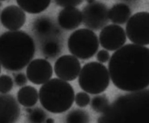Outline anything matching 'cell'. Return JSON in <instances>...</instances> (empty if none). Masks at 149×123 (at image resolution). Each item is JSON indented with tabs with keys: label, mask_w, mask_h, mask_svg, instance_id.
<instances>
[{
	"label": "cell",
	"mask_w": 149,
	"mask_h": 123,
	"mask_svg": "<svg viewBox=\"0 0 149 123\" xmlns=\"http://www.w3.org/2000/svg\"><path fill=\"white\" fill-rule=\"evenodd\" d=\"M112 83L127 92L141 90L149 86V49L128 44L113 53L109 63Z\"/></svg>",
	"instance_id": "cell-1"
},
{
	"label": "cell",
	"mask_w": 149,
	"mask_h": 123,
	"mask_svg": "<svg viewBox=\"0 0 149 123\" xmlns=\"http://www.w3.org/2000/svg\"><path fill=\"white\" fill-rule=\"evenodd\" d=\"M33 38L22 31H7L0 36V64L10 71L23 69L34 56Z\"/></svg>",
	"instance_id": "cell-2"
},
{
	"label": "cell",
	"mask_w": 149,
	"mask_h": 123,
	"mask_svg": "<svg viewBox=\"0 0 149 123\" xmlns=\"http://www.w3.org/2000/svg\"><path fill=\"white\" fill-rule=\"evenodd\" d=\"M74 91L71 85L56 78L43 84L39 90L41 104L52 113H61L68 110L74 104Z\"/></svg>",
	"instance_id": "cell-3"
},
{
	"label": "cell",
	"mask_w": 149,
	"mask_h": 123,
	"mask_svg": "<svg viewBox=\"0 0 149 123\" xmlns=\"http://www.w3.org/2000/svg\"><path fill=\"white\" fill-rule=\"evenodd\" d=\"M110 76L106 66L101 63L91 62L83 66L78 83L86 92L98 94L104 92L109 85Z\"/></svg>",
	"instance_id": "cell-4"
},
{
	"label": "cell",
	"mask_w": 149,
	"mask_h": 123,
	"mask_svg": "<svg viewBox=\"0 0 149 123\" xmlns=\"http://www.w3.org/2000/svg\"><path fill=\"white\" fill-rule=\"evenodd\" d=\"M99 43L97 35L90 29L81 28L70 36L68 47L70 52L81 59H88L98 50Z\"/></svg>",
	"instance_id": "cell-5"
},
{
	"label": "cell",
	"mask_w": 149,
	"mask_h": 123,
	"mask_svg": "<svg viewBox=\"0 0 149 123\" xmlns=\"http://www.w3.org/2000/svg\"><path fill=\"white\" fill-rule=\"evenodd\" d=\"M126 33L129 40L135 44H149V13L142 11L133 15L127 22Z\"/></svg>",
	"instance_id": "cell-6"
},
{
	"label": "cell",
	"mask_w": 149,
	"mask_h": 123,
	"mask_svg": "<svg viewBox=\"0 0 149 123\" xmlns=\"http://www.w3.org/2000/svg\"><path fill=\"white\" fill-rule=\"evenodd\" d=\"M109 10L102 3L94 1L86 5L82 10L84 24L93 30H98L109 22Z\"/></svg>",
	"instance_id": "cell-7"
},
{
	"label": "cell",
	"mask_w": 149,
	"mask_h": 123,
	"mask_svg": "<svg viewBox=\"0 0 149 123\" xmlns=\"http://www.w3.org/2000/svg\"><path fill=\"white\" fill-rule=\"evenodd\" d=\"M101 46L107 50L113 51L122 47L126 41L124 29L119 25L111 24L103 28L99 34Z\"/></svg>",
	"instance_id": "cell-8"
},
{
	"label": "cell",
	"mask_w": 149,
	"mask_h": 123,
	"mask_svg": "<svg viewBox=\"0 0 149 123\" xmlns=\"http://www.w3.org/2000/svg\"><path fill=\"white\" fill-rule=\"evenodd\" d=\"M81 65L76 57L70 55L60 57L55 63L54 70L56 75L62 80H75L81 71Z\"/></svg>",
	"instance_id": "cell-9"
},
{
	"label": "cell",
	"mask_w": 149,
	"mask_h": 123,
	"mask_svg": "<svg viewBox=\"0 0 149 123\" xmlns=\"http://www.w3.org/2000/svg\"><path fill=\"white\" fill-rule=\"evenodd\" d=\"M53 74L50 63L43 58H36L31 61L26 69L28 79L34 84L40 85L50 80Z\"/></svg>",
	"instance_id": "cell-10"
},
{
	"label": "cell",
	"mask_w": 149,
	"mask_h": 123,
	"mask_svg": "<svg viewBox=\"0 0 149 123\" xmlns=\"http://www.w3.org/2000/svg\"><path fill=\"white\" fill-rule=\"evenodd\" d=\"M20 113L19 105L13 96L0 94V123H16Z\"/></svg>",
	"instance_id": "cell-11"
},
{
	"label": "cell",
	"mask_w": 149,
	"mask_h": 123,
	"mask_svg": "<svg viewBox=\"0 0 149 123\" xmlns=\"http://www.w3.org/2000/svg\"><path fill=\"white\" fill-rule=\"evenodd\" d=\"M0 20L8 29L11 31H18L25 24L26 15L20 7L15 5H9L1 11Z\"/></svg>",
	"instance_id": "cell-12"
},
{
	"label": "cell",
	"mask_w": 149,
	"mask_h": 123,
	"mask_svg": "<svg viewBox=\"0 0 149 123\" xmlns=\"http://www.w3.org/2000/svg\"><path fill=\"white\" fill-rule=\"evenodd\" d=\"M82 21L81 12L75 7L64 8L58 15L59 24L63 28L67 30L76 28L81 23Z\"/></svg>",
	"instance_id": "cell-13"
},
{
	"label": "cell",
	"mask_w": 149,
	"mask_h": 123,
	"mask_svg": "<svg viewBox=\"0 0 149 123\" xmlns=\"http://www.w3.org/2000/svg\"><path fill=\"white\" fill-rule=\"evenodd\" d=\"M18 102L24 107L30 108L36 104L39 99V93L36 88L31 85H25L18 91Z\"/></svg>",
	"instance_id": "cell-14"
},
{
	"label": "cell",
	"mask_w": 149,
	"mask_h": 123,
	"mask_svg": "<svg viewBox=\"0 0 149 123\" xmlns=\"http://www.w3.org/2000/svg\"><path fill=\"white\" fill-rule=\"evenodd\" d=\"M130 8L123 3L115 4L109 10V18L112 22L117 24L125 23L131 15Z\"/></svg>",
	"instance_id": "cell-15"
},
{
	"label": "cell",
	"mask_w": 149,
	"mask_h": 123,
	"mask_svg": "<svg viewBox=\"0 0 149 123\" xmlns=\"http://www.w3.org/2000/svg\"><path fill=\"white\" fill-rule=\"evenodd\" d=\"M17 4L23 10L30 14H38L44 11L50 4L49 0H17Z\"/></svg>",
	"instance_id": "cell-16"
},
{
	"label": "cell",
	"mask_w": 149,
	"mask_h": 123,
	"mask_svg": "<svg viewBox=\"0 0 149 123\" xmlns=\"http://www.w3.org/2000/svg\"><path fill=\"white\" fill-rule=\"evenodd\" d=\"M88 114L85 111L76 109L71 111L67 115L66 123H89Z\"/></svg>",
	"instance_id": "cell-17"
},
{
	"label": "cell",
	"mask_w": 149,
	"mask_h": 123,
	"mask_svg": "<svg viewBox=\"0 0 149 123\" xmlns=\"http://www.w3.org/2000/svg\"><path fill=\"white\" fill-rule=\"evenodd\" d=\"M28 113V118L30 123H44L47 119V114L42 109L40 108L26 109Z\"/></svg>",
	"instance_id": "cell-18"
},
{
	"label": "cell",
	"mask_w": 149,
	"mask_h": 123,
	"mask_svg": "<svg viewBox=\"0 0 149 123\" xmlns=\"http://www.w3.org/2000/svg\"><path fill=\"white\" fill-rule=\"evenodd\" d=\"M109 104V100L106 96L97 95L92 98L91 105L95 111L101 113L106 110Z\"/></svg>",
	"instance_id": "cell-19"
},
{
	"label": "cell",
	"mask_w": 149,
	"mask_h": 123,
	"mask_svg": "<svg viewBox=\"0 0 149 123\" xmlns=\"http://www.w3.org/2000/svg\"><path fill=\"white\" fill-rule=\"evenodd\" d=\"M13 85V80L10 76L4 74L0 76V93H8L12 90Z\"/></svg>",
	"instance_id": "cell-20"
},
{
	"label": "cell",
	"mask_w": 149,
	"mask_h": 123,
	"mask_svg": "<svg viewBox=\"0 0 149 123\" xmlns=\"http://www.w3.org/2000/svg\"><path fill=\"white\" fill-rule=\"evenodd\" d=\"M36 31L41 35H45L48 33L52 28V24L46 18L39 19L35 23L34 26Z\"/></svg>",
	"instance_id": "cell-21"
},
{
	"label": "cell",
	"mask_w": 149,
	"mask_h": 123,
	"mask_svg": "<svg viewBox=\"0 0 149 123\" xmlns=\"http://www.w3.org/2000/svg\"><path fill=\"white\" fill-rule=\"evenodd\" d=\"M59 47L57 43L53 41L48 42L43 47L44 55L48 57H54L59 52Z\"/></svg>",
	"instance_id": "cell-22"
},
{
	"label": "cell",
	"mask_w": 149,
	"mask_h": 123,
	"mask_svg": "<svg viewBox=\"0 0 149 123\" xmlns=\"http://www.w3.org/2000/svg\"><path fill=\"white\" fill-rule=\"evenodd\" d=\"M90 97L88 94L84 92H80L77 93L75 101L76 104L79 107L87 106L90 103Z\"/></svg>",
	"instance_id": "cell-23"
},
{
	"label": "cell",
	"mask_w": 149,
	"mask_h": 123,
	"mask_svg": "<svg viewBox=\"0 0 149 123\" xmlns=\"http://www.w3.org/2000/svg\"><path fill=\"white\" fill-rule=\"evenodd\" d=\"M15 84L19 86H24L28 82L27 77L24 73L20 72L16 73L14 76Z\"/></svg>",
	"instance_id": "cell-24"
},
{
	"label": "cell",
	"mask_w": 149,
	"mask_h": 123,
	"mask_svg": "<svg viewBox=\"0 0 149 123\" xmlns=\"http://www.w3.org/2000/svg\"><path fill=\"white\" fill-rule=\"evenodd\" d=\"M83 1H55L57 5L65 8L74 7L81 4Z\"/></svg>",
	"instance_id": "cell-25"
},
{
	"label": "cell",
	"mask_w": 149,
	"mask_h": 123,
	"mask_svg": "<svg viewBox=\"0 0 149 123\" xmlns=\"http://www.w3.org/2000/svg\"><path fill=\"white\" fill-rule=\"evenodd\" d=\"M96 58L97 60L100 63H106L109 59V53L107 51L102 49L98 51L97 55Z\"/></svg>",
	"instance_id": "cell-26"
},
{
	"label": "cell",
	"mask_w": 149,
	"mask_h": 123,
	"mask_svg": "<svg viewBox=\"0 0 149 123\" xmlns=\"http://www.w3.org/2000/svg\"><path fill=\"white\" fill-rule=\"evenodd\" d=\"M46 123H55V120L52 118H48L45 121Z\"/></svg>",
	"instance_id": "cell-27"
},
{
	"label": "cell",
	"mask_w": 149,
	"mask_h": 123,
	"mask_svg": "<svg viewBox=\"0 0 149 123\" xmlns=\"http://www.w3.org/2000/svg\"><path fill=\"white\" fill-rule=\"evenodd\" d=\"M1 72V64H0V73Z\"/></svg>",
	"instance_id": "cell-28"
}]
</instances>
